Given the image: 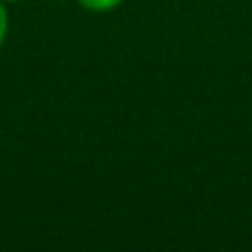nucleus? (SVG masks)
Segmentation results:
<instances>
[{
    "label": "nucleus",
    "mask_w": 252,
    "mask_h": 252,
    "mask_svg": "<svg viewBox=\"0 0 252 252\" xmlns=\"http://www.w3.org/2000/svg\"><path fill=\"white\" fill-rule=\"evenodd\" d=\"M124 0H78V4L87 11L93 13H106V11H113L122 4Z\"/></svg>",
    "instance_id": "nucleus-1"
},
{
    "label": "nucleus",
    "mask_w": 252,
    "mask_h": 252,
    "mask_svg": "<svg viewBox=\"0 0 252 252\" xmlns=\"http://www.w3.org/2000/svg\"><path fill=\"white\" fill-rule=\"evenodd\" d=\"M7 31H9V13H7V7L2 4V0H0V49L4 44Z\"/></svg>",
    "instance_id": "nucleus-2"
},
{
    "label": "nucleus",
    "mask_w": 252,
    "mask_h": 252,
    "mask_svg": "<svg viewBox=\"0 0 252 252\" xmlns=\"http://www.w3.org/2000/svg\"><path fill=\"white\" fill-rule=\"evenodd\" d=\"M2 2H20V0H2Z\"/></svg>",
    "instance_id": "nucleus-3"
}]
</instances>
